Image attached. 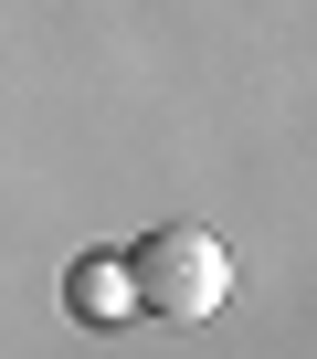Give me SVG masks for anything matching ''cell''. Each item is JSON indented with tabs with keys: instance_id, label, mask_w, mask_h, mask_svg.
Listing matches in <instances>:
<instances>
[{
	"instance_id": "obj_2",
	"label": "cell",
	"mask_w": 317,
	"mask_h": 359,
	"mask_svg": "<svg viewBox=\"0 0 317 359\" xmlns=\"http://www.w3.org/2000/svg\"><path fill=\"white\" fill-rule=\"evenodd\" d=\"M64 306H74V327H127V317H137V296H127V254H116V243L74 254V264H64Z\"/></svg>"
},
{
	"instance_id": "obj_1",
	"label": "cell",
	"mask_w": 317,
	"mask_h": 359,
	"mask_svg": "<svg viewBox=\"0 0 317 359\" xmlns=\"http://www.w3.org/2000/svg\"><path fill=\"white\" fill-rule=\"evenodd\" d=\"M127 296L137 317H170V327H201L222 296H233V254L201 233V222H158L127 243Z\"/></svg>"
}]
</instances>
